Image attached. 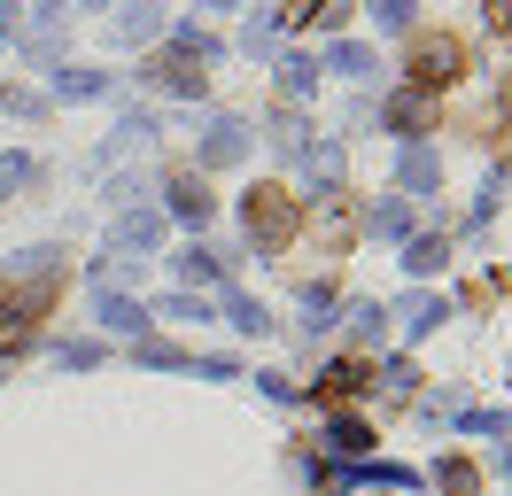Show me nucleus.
Masks as SVG:
<instances>
[{"instance_id":"f257e3e1","label":"nucleus","mask_w":512,"mask_h":496,"mask_svg":"<svg viewBox=\"0 0 512 496\" xmlns=\"http://www.w3.org/2000/svg\"><path fill=\"white\" fill-rule=\"evenodd\" d=\"M241 225H249L256 248H272V256H280V248L295 241V225H303V202H295L288 186H256L249 202H241Z\"/></svg>"},{"instance_id":"f03ea898","label":"nucleus","mask_w":512,"mask_h":496,"mask_svg":"<svg viewBox=\"0 0 512 496\" xmlns=\"http://www.w3.org/2000/svg\"><path fill=\"white\" fill-rule=\"evenodd\" d=\"M202 55H210V31H179V47H163L140 78H148V86H163V93H202V70H194Z\"/></svg>"},{"instance_id":"7ed1b4c3","label":"nucleus","mask_w":512,"mask_h":496,"mask_svg":"<svg viewBox=\"0 0 512 496\" xmlns=\"http://www.w3.org/2000/svg\"><path fill=\"white\" fill-rule=\"evenodd\" d=\"M458 70H466V47H458L450 31H427V39H412V86L435 93V86H450Z\"/></svg>"},{"instance_id":"20e7f679","label":"nucleus","mask_w":512,"mask_h":496,"mask_svg":"<svg viewBox=\"0 0 512 496\" xmlns=\"http://www.w3.org/2000/svg\"><path fill=\"white\" fill-rule=\"evenodd\" d=\"M94 318L101 326H109V334H148V303H140V295H117V287H94Z\"/></svg>"},{"instance_id":"39448f33","label":"nucleus","mask_w":512,"mask_h":496,"mask_svg":"<svg viewBox=\"0 0 512 496\" xmlns=\"http://www.w3.org/2000/svg\"><path fill=\"white\" fill-rule=\"evenodd\" d=\"M241 155H249V124H241V117H218V124H210V140H202V163L218 171V163H241Z\"/></svg>"},{"instance_id":"423d86ee","label":"nucleus","mask_w":512,"mask_h":496,"mask_svg":"<svg viewBox=\"0 0 512 496\" xmlns=\"http://www.w3.org/2000/svg\"><path fill=\"white\" fill-rule=\"evenodd\" d=\"M171 217H179V225H194V233L210 225V186L194 179V171H179V179H171Z\"/></svg>"},{"instance_id":"0eeeda50","label":"nucleus","mask_w":512,"mask_h":496,"mask_svg":"<svg viewBox=\"0 0 512 496\" xmlns=\"http://www.w3.org/2000/svg\"><path fill=\"white\" fill-rule=\"evenodd\" d=\"M396 318H404V334H435V326L450 318V303H443V295H427V287H419V295H404V303H396Z\"/></svg>"},{"instance_id":"6e6552de","label":"nucleus","mask_w":512,"mask_h":496,"mask_svg":"<svg viewBox=\"0 0 512 496\" xmlns=\"http://www.w3.org/2000/svg\"><path fill=\"white\" fill-rule=\"evenodd\" d=\"M156 241H163V217L156 210H125V217H117V248H140V256H148Z\"/></svg>"},{"instance_id":"1a4fd4ad","label":"nucleus","mask_w":512,"mask_h":496,"mask_svg":"<svg viewBox=\"0 0 512 496\" xmlns=\"http://www.w3.org/2000/svg\"><path fill=\"white\" fill-rule=\"evenodd\" d=\"M357 388H373V372L357 365V357H342V365H334V372H319V396H326V403L357 396Z\"/></svg>"},{"instance_id":"9d476101","label":"nucleus","mask_w":512,"mask_h":496,"mask_svg":"<svg viewBox=\"0 0 512 496\" xmlns=\"http://www.w3.org/2000/svg\"><path fill=\"white\" fill-rule=\"evenodd\" d=\"M163 31V0H125V16H117V39H156Z\"/></svg>"},{"instance_id":"9b49d317","label":"nucleus","mask_w":512,"mask_h":496,"mask_svg":"<svg viewBox=\"0 0 512 496\" xmlns=\"http://www.w3.org/2000/svg\"><path fill=\"white\" fill-rule=\"evenodd\" d=\"M427 117H435V93H427V86H412V93H396V101H388V124H404V132H419Z\"/></svg>"},{"instance_id":"f8f14e48","label":"nucleus","mask_w":512,"mask_h":496,"mask_svg":"<svg viewBox=\"0 0 512 496\" xmlns=\"http://www.w3.org/2000/svg\"><path fill=\"white\" fill-rule=\"evenodd\" d=\"M326 442H334L342 458H365V450H373V427H365V419H350V411H342V419L326 427Z\"/></svg>"},{"instance_id":"ddd939ff","label":"nucleus","mask_w":512,"mask_h":496,"mask_svg":"<svg viewBox=\"0 0 512 496\" xmlns=\"http://www.w3.org/2000/svg\"><path fill=\"white\" fill-rule=\"evenodd\" d=\"M435 186H443V163H435L427 148H412L404 155V194H435Z\"/></svg>"},{"instance_id":"4468645a","label":"nucleus","mask_w":512,"mask_h":496,"mask_svg":"<svg viewBox=\"0 0 512 496\" xmlns=\"http://www.w3.org/2000/svg\"><path fill=\"white\" fill-rule=\"evenodd\" d=\"M225 318H233L241 334H272V310L256 303V295H225Z\"/></svg>"},{"instance_id":"2eb2a0df","label":"nucleus","mask_w":512,"mask_h":496,"mask_svg":"<svg viewBox=\"0 0 512 496\" xmlns=\"http://www.w3.org/2000/svg\"><path fill=\"white\" fill-rule=\"evenodd\" d=\"M443 256H450V241H443V233H419V241L404 248V264H412L419 279H427V272H443Z\"/></svg>"},{"instance_id":"dca6fc26","label":"nucleus","mask_w":512,"mask_h":496,"mask_svg":"<svg viewBox=\"0 0 512 496\" xmlns=\"http://www.w3.org/2000/svg\"><path fill=\"white\" fill-rule=\"evenodd\" d=\"M55 93L63 101H94V93H109V78L101 70H55Z\"/></svg>"},{"instance_id":"f3484780","label":"nucleus","mask_w":512,"mask_h":496,"mask_svg":"<svg viewBox=\"0 0 512 496\" xmlns=\"http://www.w3.org/2000/svg\"><path fill=\"white\" fill-rule=\"evenodd\" d=\"M179 279H187V287H218V256H210V248H187V256H179Z\"/></svg>"},{"instance_id":"a211bd4d","label":"nucleus","mask_w":512,"mask_h":496,"mask_svg":"<svg viewBox=\"0 0 512 496\" xmlns=\"http://www.w3.org/2000/svg\"><path fill=\"white\" fill-rule=\"evenodd\" d=\"M435 489H443V496H474V489H481V473H474L466 458H450V465H435Z\"/></svg>"},{"instance_id":"6ab92c4d","label":"nucleus","mask_w":512,"mask_h":496,"mask_svg":"<svg viewBox=\"0 0 512 496\" xmlns=\"http://www.w3.org/2000/svg\"><path fill=\"white\" fill-rule=\"evenodd\" d=\"M272 148H280V155H311V140H303V117H295V109H280V117H272Z\"/></svg>"},{"instance_id":"aec40b11","label":"nucleus","mask_w":512,"mask_h":496,"mask_svg":"<svg viewBox=\"0 0 512 496\" xmlns=\"http://www.w3.org/2000/svg\"><path fill=\"white\" fill-rule=\"evenodd\" d=\"M326 70H342V78H365V70H373V55L342 39V47H326Z\"/></svg>"},{"instance_id":"412c9836","label":"nucleus","mask_w":512,"mask_h":496,"mask_svg":"<svg viewBox=\"0 0 512 496\" xmlns=\"http://www.w3.org/2000/svg\"><path fill=\"white\" fill-rule=\"evenodd\" d=\"M280 86H288V93H311V86H319V62H311V55H288V62H280Z\"/></svg>"},{"instance_id":"4be33fe9","label":"nucleus","mask_w":512,"mask_h":496,"mask_svg":"<svg viewBox=\"0 0 512 496\" xmlns=\"http://www.w3.org/2000/svg\"><path fill=\"white\" fill-rule=\"evenodd\" d=\"M148 318H194V326H202V318H210V303H202V295H163Z\"/></svg>"},{"instance_id":"5701e85b","label":"nucleus","mask_w":512,"mask_h":496,"mask_svg":"<svg viewBox=\"0 0 512 496\" xmlns=\"http://www.w3.org/2000/svg\"><path fill=\"white\" fill-rule=\"evenodd\" d=\"M365 225H373V233H388V241H396V233H404L412 217H404V202H373V210H365Z\"/></svg>"},{"instance_id":"b1692460","label":"nucleus","mask_w":512,"mask_h":496,"mask_svg":"<svg viewBox=\"0 0 512 496\" xmlns=\"http://www.w3.org/2000/svg\"><path fill=\"white\" fill-rule=\"evenodd\" d=\"M132 357H140V365H194L187 349H171V341H140V349H132Z\"/></svg>"},{"instance_id":"393cba45","label":"nucleus","mask_w":512,"mask_h":496,"mask_svg":"<svg viewBox=\"0 0 512 496\" xmlns=\"http://www.w3.org/2000/svg\"><path fill=\"white\" fill-rule=\"evenodd\" d=\"M373 24H381V31H404V24H412V0H373Z\"/></svg>"},{"instance_id":"a878e982","label":"nucleus","mask_w":512,"mask_h":496,"mask_svg":"<svg viewBox=\"0 0 512 496\" xmlns=\"http://www.w3.org/2000/svg\"><path fill=\"white\" fill-rule=\"evenodd\" d=\"M32 179V155H8V163H0V202H8V186H24Z\"/></svg>"},{"instance_id":"bb28decb","label":"nucleus","mask_w":512,"mask_h":496,"mask_svg":"<svg viewBox=\"0 0 512 496\" xmlns=\"http://www.w3.org/2000/svg\"><path fill=\"white\" fill-rule=\"evenodd\" d=\"M489 24H497V31L512 24V0H489Z\"/></svg>"},{"instance_id":"cd10ccee","label":"nucleus","mask_w":512,"mask_h":496,"mask_svg":"<svg viewBox=\"0 0 512 496\" xmlns=\"http://www.w3.org/2000/svg\"><path fill=\"white\" fill-rule=\"evenodd\" d=\"M8 31H16V8H8V0H0V39H8Z\"/></svg>"}]
</instances>
